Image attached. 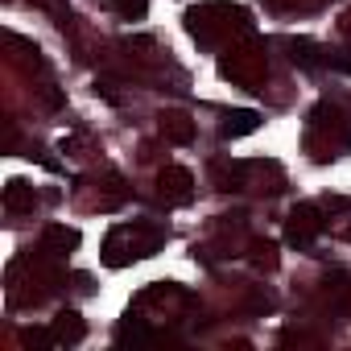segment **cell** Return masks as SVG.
Returning a JSON list of instances; mask_svg holds the SVG:
<instances>
[{"label": "cell", "mask_w": 351, "mask_h": 351, "mask_svg": "<svg viewBox=\"0 0 351 351\" xmlns=\"http://www.w3.org/2000/svg\"><path fill=\"white\" fill-rule=\"evenodd\" d=\"M21 343H25V347H58V339H54L50 326H29V330H21Z\"/></svg>", "instance_id": "cell-12"}, {"label": "cell", "mask_w": 351, "mask_h": 351, "mask_svg": "<svg viewBox=\"0 0 351 351\" xmlns=\"http://www.w3.org/2000/svg\"><path fill=\"white\" fill-rule=\"evenodd\" d=\"M34 207H38V191H34L29 182L13 178V182L5 186V211H9V215H29Z\"/></svg>", "instance_id": "cell-8"}, {"label": "cell", "mask_w": 351, "mask_h": 351, "mask_svg": "<svg viewBox=\"0 0 351 351\" xmlns=\"http://www.w3.org/2000/svg\"><path fill=\"white\" fill-rule=\"evenodd\" d=\"M79 244H83L79 228H66V223H50V228L42 232V248H46L50 256H66V252H79Z\"/></svg>", "instance_id": "cell-6"}, {"label": "cell", "mask_w": 351, "mask_h": 351, "mask_svg": "<svg viewBox=\"0 0 351 351\" xmlns=\"http://www.w3.org/2000/svg\"><path fill=\"white\" fill-rule=\"evenodd\" d=\"M157 195L165 207H186L195 199V173L186 165H165L157 173Z\"/></svg>", "instance_id": "cell-4"}, {"label": "cell", "mask_w": 351, "mask_h": 351, "mask_svg": "<svg viewBox=\"0 0 351 351\" xmlns=\"http://www.w3.org/2000/svg\"><path fill=\"white\" fill-rule=\"evenodd\" d=\"M42 99H46V104H50V108H58V104H62V95H58V91H50V87H46V91H42Z\"/></svg>", "instance_id": "cell-14"}, {"label": "cell", "mask_w": 351, "mask_h": 351, "mask_svg": "<svg viewBox=\"0 0 351 351\" xmlns=\"http://www.w3.org/2000/svg\"><path fill=\"white\" fill-rule=\"evenodd\" d=\"M161 240H165V228L157 223H116L104 240V265L124 269L132 261H145L161 248Z\"/></svg>", "instance_id": "cell-1"}, {"label": "cell", "mask_w": 351, "mask_h": 351, "mask_svg": "<svg viewBox=\"0 0 351 351\" xmlns=\"http://www.w3.org/2000/svg\"><path fill=\"white\" fill-rule=\"evenodd\" d=\"M161 136L173 145H191L195 141V120L186 112H161Z\"/></svg>", "instance_id": "cell-9"}, {"label": "cell", "mask_w": 351, "mask_h": 351, "mask_svg": "<svg viewBox=\"0 0 351 351\" xmlns=\"http://www.w3.org/2000/svg\"><path fill=\"white\" fill-rule=\"evenodd\" d=\"M248 261H252V269L273 273L281 256H277V244H273V240H252V244H248Z\"/></svg>", "instance_id": "cell-11"}, {"label": "cell", "mask_w": 351, "mask_h": 351, "mask_svg": "<svg viewBox=\"0 0 351 351\" xmlns=\"http://www.w3.org/2000/svg\"><path fill=\"white\" fill-rule=\"evenodd\" d=\"M232 58H223L219 62V71L228 75V79H236V83H256V79H265V54L256 50V46H248V50H228Z\"/></svg>", "instance_id": "cell-5"}, {"label": "cell", "mask_w": 351, "mask_h": 351, "mask_svg": "<svg viewBox=\"0 0 351 351\" xmlns=\"http://www.w3.org/2000/svg\"><path fill=\"white\" fill-rule=\"evenodd\" d=\"M322 228H326V219H322V211H318L314 203H298V207L285 215V240H289L293 248L314 244Z\"/></svg>", "instance_id": "cell-3"}, {"label": "cell", "mask_w": 351, "mask_h": 351, "mask_svg": "<svg viewBox=\"0 0 351 351\" xmlns=\"http://www.w3.org/2000/svg\"><path fill=\"white\" fill-rule=\"evenodd\" d=\"M50 330H54L58 347H75V343H83V335H87V322L79 318V310H62V314L50 322Z\"/></svg>", "instance_id": "cell-7"}, {"label": "cell", "mask_w": 351, "mask_h": 351, "mask_svg": "<svg viewBox=\"0 0 351 351\" xmlns=\"http://www.w3.org/2000/svg\"><path fill=\"white\" fill-rule=\"evenodd\" d=\"M256 128H261V112H252V108H240V112H232V116L223 120V136H228V141L248 136V132H256Z\"/></svg>", "instance_id": "cell-10"}, {"label": "cell", "mask_w": 351, "mask_h": 351, "mask_svg": "<svg viewBox=\"0 0 351 351\" xmlns=\"http://www.w3.org/2000/svg\"><path fill=\"white\" fill-rule=\"evenodd\" d=\"M186 29H191V38L211 46L219 34H248V13L236 5H199L186 13Z\"/></svg>", "instance_id": "cell-2"}, {"label": "cell", "mask_w": 351, "mask_h": 351, "mask_svg": "<svg viewBox=\"0 0 351 351\" xmlns=\"http://www.w3.org/2000/svg\"><path fill=\"white\" fill-rule=\"evenodd\" d=\"M112 9L124 17V21H141L149 13V0H112Z\"/></svg>", "instance_id": "cell-13"}, {"label": "cell", "mask_w": 351, "mask_h": 351, "mask_svg": "<svg viewBox=\"0 0 351 351\" xmlns=\"http://www.w3.org/2000/svg\"><path fill=\"white\" fill-rule=\"evenodd\" d=\"M339 29H343V38H351V9H347V13L339 17Z\"/></svg>", "instance_id": "cell-15"}]
</instances>
